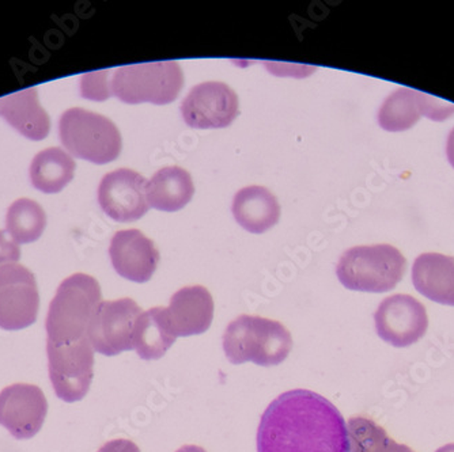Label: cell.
Segmentation results:
<instances>
[{"instance_id": "f1b7e54d", "label": "cell", "mask_w": 454, "mask_h": 452, "mask_svg": "<svg viewBox=\"0 0 454 452\" xmlns=\"http://www.w3.org/2000/svg\"><path fill=\"white\" fill-rule=\"evenodd\" d=\"M435 452H454V443L446 444V446L441 447Z\"/></svg>"}, {"instance_id": "ba28073f", "label": "cell", "mask_w": 454, "mask_h": 452, "mask_svg": "<svg viewBox=\"0 0 454 452\" xmlns=\"http://www.w3.org/2000/svg\"><path fill=\"white\" fill-rule=\"evenodd\" d=\"M142 308L129 298L101 301L89 326L88 337L97 354L116 356L134 349V333Z\"/></svg>"}, {"instance_id": "7c38bea8", "label": "cell", "mask_w": 454, "mask_h": 452, "mask_svg": "<svg viewBox=\"0 0 454 452\" xmlns=\"http://www.w3.org/2000/svg\"><path fill=\"white\" fill-rule=\"evenodd\" d=\"M48 413V401L38 386L15 383L0 392V425L18 440L37 435Z\"/></svg>"}, {"instance_id": "7a4b0ae2", "label": "cell", "mask_w": 454, "mask_h": 452, "mask_svg": "<svg viewBox=\"0 0 454 452\" xmlns=\"http://www.w3.org/2000/svg\"><path fill=\"white\" fill-rule=\"evenodd\" d=\"M101 299V287L91 276L75 273L63 280L48 310L47 342L67 346L86 339Z\"/></svg>"}, {"instance_id": "ffe728a7", "label": "cell", "mask_w": 454, "mask_h": 452, "mask_svg": "<svg viewBox=\"0 0 454 452\" xmlns=\"http://www.w3.org/2000/svg\"><path fill=\"white\" fill-rule=\"evenodd\" d=\"M193 193L192 177L177 166L160 168L146 183L147 203L158 211H180L190 203Z\"/></svg>"}, {"instance_id": "83f0119b", "label": "cell", "mask_w": 454, "mask_h": 452, "mask_svg": "<svg viewBox=\"0 0 454 452\" xmlns=\"http://www.w3.org/2000/svg\"><path fill=\"white\" fill-rule=\"evenodd\" d=\"M176 452H207L206 449L201 448L199 446H193V444H188V446L181 447Z\"/></svg>"}, {"instance_id": "3957f363", "label": "cell", "mask_w": 454, "mask_h": 452, "mask_svg": "<svg viewBox=\"0 0 454 452\" xmlns=\"http://www.w3.org/2000/svg\"><path fill=\"white\" fill-rule=\"evenodd\" d=\"M293 349V337L280 322L239 316L227 326L223 351L231 364L254 362L262 367L282 364Z\"/></svg>"}, {"instance_id": "484cf974", "label": "cell", "mask_w": 454, "mask_h": 452, "mask_svg": "<svg viewBox=\"0 0 454 452\" xmlns=\"http://www.w3.org/2000/svg\"><path fill=\"white\" fill-rule=\"evenodd\" d=\"M97 452H140V449L134 441L127 439H114L104 444Z\"/></svg>"}, {"instance_id": "6da1fadb", "label": "cell", "mask_w": 454, "mask_h": 452, "mask_svg": "<svg viewBox=\"0 0 454 452\" xmlns=\"http://www.w3.org/2000/svg\"><path fill=\"white\" fill-rule=\"evenodd\" d=\"M257 452H349L348 428L331 401L310 390H292L262 413Z\"/></svg>"}, {"instance_id": "5b68a950", "label": "cell", "mask_w": 454, "mask_h": 452, "mask_svg": "<svg viewBox=\"0 0 454 452\" xmlns=\"http://www.w3.org/2000/svg\"><path fill=\"white\" fill-rule=\"evenodd\" d=\"M407 269L404 255L390 245L347 250L336 267L339 282L351 291L382 293L394 290Z\"/></svg>"}, {"instance_id": "4316f807", "label": "cell", "mask_w": 454, "mask_h": 452, "mask_svg": "<svg viewBox=\"0 0 454 452\" xmlns=\"http://www.w3.org/2000/svg\"><path fill=\"white\" fill-rule=\"evenodd\" d=\"M446 157H448L449 163L454 168V128L451 129L446 142Z\"/></svg>"}, {"instance_id": "d6986e66", "label": "cell", "mask_w": 454, "mask_h": 452, "mask_svg": "<svg viewBox=\"0 0 454 452\" xmlns=\"http://www.w3.org/2000/svg\"><path fill=\"white\" fill-rule=\"evenodd\" d=\"M231 211L237 223L252 234H262L271 229L280 216L277 198L264 186L257 185L237 191Z\"/></svg>"}, {"instance_id": "603a6c76", "label": "cell", "mask_w": 454, "mask_h": 452, "mask_svg": "<svg viewBox=\"0 0 454 452\" xmlns=\"http://www.w3.org/2000/svg\"><path fill=\"white\" fill-rule=\"evenodd\" d=\"M348 428L349 452H415L414 449L397 443L387 435L381 425L364 416L351 417Z\"/></svg>"}, {"instance_id": "5bb4252c", "label": "cell", "mask_w": 454, "mask_h": 452, "mask_svg": "<svg viewBox=\"0 0 454 452\" xmlns=\"http://www.w3.org/2000/svg\"><path fill=\"white\" fill-rule=\"evenodd\" d=\"M454 114V105L412 89H397L390 94L379 112V124L387 132L407 131L420 117L443 121Z\"/></svg>"}, {"instance_id": "d4e9b609", "label": "cell", "mask_w": 454, "mask_h": 452, "mask_svg": "<svg viewBox=\"0 0 454 452\" xmlns=\"http://www.w3.org/2000/svg\"><path fill=\"white\" fill-rule=\"evenodd\" d=\"M20 250L9 232L0 230V268L20 261Z\"/></svg>"}, {"instance_id": "52a82bcc", "label": "cell", "mask_w": 454, "mask_h": 452, "mask_svg": "<svg viewBox=\"0 0 454 452\" xmlns=\"http://www.w3.org/2000/svg\"><path fill=\"white\" fill-rule=\"evenodd\" d=\"M48 371L58 398L73 403L83 400L94 377V349L89 337L67 346L47 342Z\"/></svg>"}, {"instance_id": "7402d4cb", "label": "cell", "mask_w": 454, "mask_h": 452, "mask_svg": "<svg viewBox=\"0 0 454 452\" xmlns=\"http://www.w3.org/2000/svg\"><path fill=\"white\" fill-rule=\"evenodd\" d=\"M75 162L60 148H47L35 155L30 165V181L37 191L59 193L74 178Z\"/></svg>"}, {"instance_id": "277c9868", "label": "cell", "mask_w": 454, "mask_h": 452, "mask_svg": "<svg viewBox=\"0 0 454 452\" xmlns=\"http://www.w3.org/2000/svg\"><path fill=\"white\" fill-rule=\"evenodd\" d=\"M106 83L108 98L114 96L129 105H168L180 94L184 74L177 61H155L106 70Z\"/></svg>"}, {"instance_id": "e0dca14e", "label": "cell", "mask_w": 454, "mask_h": 452, "mask_svg": "<svg viewBox=\"0 0 454 452\" xmlns=\"http://www.w3.org/2000/svg\"><path fill=\"white\" fill-rule=\"evenodd\" d=\"M412 284L420 295L454 308V257L425 253L415 260Z\"/></svg>"}, {"instance_id": "30bf717a", "label": "cell", "mask_w": 454, "mask_h": 452, "mask_svg": "<svg viewBox=\"0 0 454 452\" xmlns=\"http://www.w3.org/2000/svg\"><path fill=\"white\" fill-rule=\"evenodd\" d=\"M374 323L380 339L396 348H405L425 337L427 311L414 296L397 293L381 301L374 314Z\"/></svg>"}, {"instance_id": "9c48e42d", "label": "cell", "mask_w": 454, "mask_h": 452, "mask_svg": "<svg viewBox=\"0 0 454 452\" xmlns=\"http://www.w3.org/2000/svg\"><path fill=\"white\" fill-rule=\"evenodd\" d=\"M40 295L35 275L22 265L0 268V329L20 331L37 321Z\"/></svg>"}, {"instance_id": "9a60e30c", "label": "cell", "mask_w": 454, "mask_h": 452, "mask_svg": "<svg viewBox=\"0 0 454 452\" xmlns=\"http://www.w3.org/2000/svg\"><path fill=\"white\" fill-rule=\"evenodd\" d=\"M109 255L114 270L134 283L149 282L160 262L154 242L139 230L117 231L112 238Z\"/></svg>"}, {"instance_id": "8992f818", "label": "cell", "mask_w": 454, "mask_h": 452, "mask_svg": "<svg viewBox=\"0 0 454 452\" xmlns=\"http://www.w3.org/2000/svg\"><path fill=\"white\" fill-rule=\"evenodd\" d=\"M59 136L74 157L97 165L114 162L121 152L116 125L94 112L73 107L61 114Z\"/></svg>"}, {"instance_id": "ac0fdd59", "label": "cell", "mask_w": 454, "mask_h": 452, "mask_svg": "<svg viewBox=\"0 0 454 452\" xmlns=\"http://www.w3.org/2000/svg\"><path fill=\"white\" fill-rule=\"evenodd\" d=\"M0 117L27 139L43 140L50 134V116L38 104L35 88L0 98Z\"/></svg>"}, {"instance_id": "8fae6325", "label": "cell", "mask_w": 454, "mask_h": 452, "mask_svg": "<svg viewBox=\"0 0 454 452\" xmlns=\"http://www.w3.org/2000/svg\"><path fill=\"white\" fill-rule=\"evenodd\" d=\"M239 114V97L222 82H204L181 104L184 121L196 129L226 128Z\"/></svg>"}, {"instance_id": "2e32d148", "label": "cell", "mask_w": 454, "mask_h": 452, "mask_svg": "<svg viewBox=\"0 0 454 452\" xmlns=\"http://www.w3.org/2000/svg\"><path fill=\"white\" fill-rule=\"evenodd\" d=\"M165 316L176 337L198 336L210 329L214 300L210 291L201 285L184 287L170 299Z\"/></svg>"}, {"instance_id": "cb8c5ba5", "label": "cell", "mask_w": 454, "mask_h": 452, "mask_svg": "<svg viewBox=\"0 0 454 452\" xmlns=\"http://www.w3.org/2000/svg\"><path fill=\"white\" fill-rule=\"evenodd\" d=\"M47 216L44 209L29 199L14 201L7 211L6 231L17 244L37 241L44 231Z\"/></svg>"}, {"instance_id": "44dd1931", "label": "cell", "mask_w": 454, "mask_h": 452, "mask_svg": "<svg viewBox=\"0 0 454 452\" xmlns=\"http://www.w3.org/2000/svg\"><path fill=\"white\" fill-rule=\"evenodd\" d=\"M177 337L170 331L165 308H150L140 314L135 326L134 349L143 360H158L165 356Z\"/></svg>"}, {"instance_id": "4fadbf2b", "label": "cell", "mask_w": 454, "mask_h": 452, "mask_svg": "<svg viewBox=\"0 0 454 452\" xmlns=\"http://www.w3.org/2000/svg\"><path fill=\"white\" fill-rule=\"evenodd\" d=\"M146 183V178L129 168L112 171L99 183V207L120 223L137 221L149 211Z\"/></svg>"}]
</instances>
